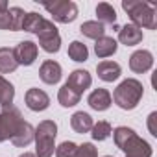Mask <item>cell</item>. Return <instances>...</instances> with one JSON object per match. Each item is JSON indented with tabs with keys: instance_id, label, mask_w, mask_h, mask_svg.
<instances>
[{
	"instance_id": "obj_8",
	"label": "cell",
	"mask_w": 157,
	"mask_h": 157,
	"mask_svg": "<svg viewBox=\"0 0 157 157\" xmlns=\"http://www.w3.org/2000/svg\"><path fill=\"white\" fill-rule=\"evenodd\" d=\"M91 83H93V78H91V74L87 72V70H74L70 76H68V80H67V87H70L76 94H83L89 87H91Z\"/></svg>"
},
{
	"instance_id": "obj_6",
	"label": "cell",
	"mask_w": 157,
	"mask_h": 157,
	"mask_svg": "<svg viewBox=\"0 0 157 157\" xmlns=\"http://www.w3.org/2000/svg\"><path fill=\"white\" fill-rule=\"evenodd\" d=\"M44 10L54 17V21L61 24L72 22L78 17V6L70 0H57V2H52V4H44Z\"/></svg>"
},
{
	"instance_id": "obj_16",
	"label": "cell",
	"mask_w": 157,
	"mask_h": 157,
	"mask_svg": "<svg viewBox=\"0 0 157 157\" xmlns=\"http://www.w3.org/2000/svg\"><path fill=\"white\" fill-rule=\"evenodd\" d=\"M70 126H72V129L78 131V133H87V131L93 129V118H91V115H87V113H83V111H78V113L72 115Z\"/></svg>"
},
{
	"instance_id": "obj_11",
	"label": "cell",
	"mask_w": 157,
	"mask_h": 157,
	"mask_svg": "<svg viewBox=\"0 0 157 157\" xmlns=\"http://www.w3.org/2000/svg\"><path fill=\"white\" fill-rule=\"evenodd\" d=\"M26 105L32 111H44L50 105V98L41 89H28V93H26Z\"/></svg>"
},
{
	"instance_id": "obj_24",
	"label": "cell",
	"mask_w": 157,
	"mask_h": 157,
	"mask_svg": "<svg viewBox=\"0 0 157 157\" xmlns=\"http://www.w3.org/2000/svg\"><path fill=\"white\" fill-rule=\"evenodd\" d=\"M43 22H44V19H43L39 13H26L24 21H22V30L32 32V33H37V32L41 30Z\"/></svg>"
},
{
	"instance_id": "obj_19",
	"label": "cell",
	"mask_w": 157,
	"mask_h": 157,
	"mask_svg": "<svg viewBox=\"0 0 157 157\" xmlns=\"http://www.w3.org/2000/svg\"><path fill=\"white\" fill-rule=\"evenodd\" d=\"M94 52H96V56L102 57V59H104V57H109V56H113V54L117 52V41H115L113 37H102V39L96 41Z\"/></svg>"
},
{
	"instance_id": "obj_20",
	"label": "cell",
	"mask_w": 157,
	"mask_h": 157,
	"mask_svg": "<svg viewBox=\"0 0 157 157\" xmlns=\"http://www.w3.org/2000/svg\"><path fill=\"white\" fill-rule=\"evenodd\" d=\"M96 15H98V22L100 24H117V13L113 10L111 4L107 2H102L96 6Z\"/></svg>"
},
{
	"instance_id": "obj_2",
	"label": "cell",
	"mask_w": 157,
	"mask_h": 157,
	"mask_svg": "<svg viewBox=\"0 0 157 157\" xmlns=\"http://www.w3.org/2000/svg\"><path fill=\"white\" fill-rule=\"evenodd\" d=\"M115 144L126 153V157H151V146L142 140L133 129L120 126L113 133Z\"/></svg>"
},
{
	"instance_id": "obj_3",
	"label": "cell",
	"mask_w": 157,
	"mask_h": 157,
	"mask_svg": "<svg viewBox=\"0 0 157 157\" xmlns=\"http://www.w3.org/2000/svg\"><path fill=\"white\" fill-rule=\"evenodd\" d=\"M122 8L128 11L129 19L133 21V26L140 28H148L153 30L157 26L155 22V10L157 4L155 2H140V0H124Z\"/></svg>"
},
{
	"instance_id": "obj_10",
	"label": "cell",
	"mask_w": 157,
	"mask_h": 157,
	"mask_svg": "<svg viewBox=\"0 0 157 157\" xmlns=\"http://www.w3.org/2000/svg\"><path fill=\"white\" fill-rule=\"evenodd\" d=\"M151 65H153V56L148 50H137L129 57V68L137 74H142V72L150 70Z\"/></svg>"
},
{
	"instance_id": "obj_21",
	"label": "cell",
	"mask_w": 157,
	"mask_h": 157,
	"mask_svg": "<svg viewBox=\"0 0 157 157\" xmlns=\"http://www.w3.org/2000/svg\"><path fill=\"white\" fill-rule=\"evenodd\" d=\"M13 98H15V89H13V85L0 76V105H2V107L11 105Z\"/></svg>"
},
{
	"instance_id": "obj_26",
	"label": "cell",
	"mask_w": 157,
	"mask_h": 157,
	"mask_svg": "<svg viewBox=\"0 0 157 157\" xmlns=\"http://www.w3.org/2000/svg\"><path fill=\"white\" fill-rule=\"evenodd\" d=\"M76 150H78V146H76L74 142L67 140V142L59 144V146H57V148H56L54 151H56V157H74Z\"/></svg>"
},
{
	"instance_id": "obj_25",
	"label": "cell",
	"mask_w": 157,
	"mask_h": 157,
	"mask_svg": "<svg viewBox=\"0 0 157 157\" xmlns=\"http://www.w3.org/2000/svg\"><path fill=\"white\" fill-rule=\"evenodd\" d=\"M93 133V139L94 140H105L111 133H113V129H111V124L109 122H105V120H100L98 124H93V129H91Z\"/></svg>"
},
{
	"instance_id": "obj_5",
	"label": "cell",
	"mask_w": 157,
	"mask_h": 157,
	"mask_svg": "<svg viewBox=\"0 0 157 157\" xmlns=\"http://www.w3.org/2000/svg\"><path fill=\"white\" fill-rule=\"evenodd\" d=\"M56 135H57V124L54 120H43L35 128V144L37 151L35 157H52L56 150Z\"/></svg>"
},
{
	"instance_id": "obj_31",
	"label": "cell",
	"mask_w": 157,
	"mask_h": 157,
	"mask_svg": "<svg viewBox=\"0 0 157 157\" xmlns=\"http://www.w3.org/2000/svg\"><path fill=\"white\" fill-rule=\"evenodd\" d=\"M0 11H8V2L6 0H0Z\"/></svg>"
},
{
	"instance_id": "obj_7",
	"label": "cell",
	"mask_w": 157,
	"mask_h": 157,
	"mask_svg": "<svg viewBox=\"0 0 157 157\" xmlns=\"http://www.w3.org/2000/svg\"><path fill=\"white\" fill-rule=\"evenodd\" d=\"M37 37H39L41 48H43L44 52H48V54L57 52L59 46H61V37H59V33H57V28L54 26V22H50V21H46V19H44V22H43L41 30L37 32Z\"/></svg>"
},
{
	"instance_id": "obj_9",
	"label": "cell",
	"mask_w": 157,
	"mask_h": 157,
	"mask_svg": "<svg viewBox=\"0 0 157 157\" xmlns=\"http://www.w3.org/2000/svg\"><path fill=\"white\" fill-rule=\"evenodd\" d=\"M13 54H15V59L19 65L28 67L37 59V44L32 41H22L17 44V48H13Z\"/></svg>"
},
{
	"instance_id": "obj_17",
	"label": "cell",
	"mask_w": 157,
	"mask_h": 157,
	"mask_svg": "<svg viewBox=\"0 0 157 157\" xmlns=\"http://www.w3.org/2000/svg\"><path fill=\"white\" fill-rule=\"evenodd\" d=\"M19 67L13 48H0V72L2 74H10Z\"/></svg>"
},
{
	"instance_id": "obj_12",
	"label": "cell",
	"mask_w": 157,
	"mask_h": 157,
	"mask_svg": "<svg viewBox=\"0 0 157 157\" xmlns=\"http://www.w3.org/2000/svg\"><path fill=\"white\" fill-rule=\"evenodd\" d=\"M39 76L44 83L54 85L61 80V65L56 63V61H44L39 68Z\"/></svg>"
},
{
	"instance_id": "obj_18",
	"label": "cell",
	"mask_w": 157,
	"mask_h": 157,
	"mask_svg": "<svg viewBox=\"0 0 157 157\" xmlns=\"http://www.w3.org/2000/svg\"><path fill=\"white\" fill-rule=\"evenodd\" d=\"M80 32H82L85 37L96 39V41L102 39V37H105V26L100 24L98 21H87V22H83L82 28H80Z\"/></svg>"
},
{
	"instance_id": "obj_29",
	"label": "cell",
	"mask_w": 157,
	"mask_h": 157,
	"mask_svg": "<svg viewBox=\"0 0 157 157\" xmlns=\"http://www.w3.org/2000/svg\"><path fill=\"white\" fill-rule=\"evenodd\" d=\"M0 30H13V22H11L10 11H0Z\"/></svg>"
},
{
	"instance_id": "obj_1",
	"label": "cell",
	"mask_w": 157,
	"mask_h": 157,
	"mask_svg": "<svg viewBox=\"0 0 157 157\" xmlns=\"http://www.w3.org/2000/svg\"><path fill=\"white\" fill-rule=\"evenodd\" d=\"M35 129L28 124L21 111L13 105H6L0 113V142L11 140L15 146H28L33 140Z\"/></svg>"
},
{
	"instance_id": "obj_22",
	"label": "cell",
	"mask_w": 157,
	"mask_h": 157,
	"mask_svg": "<svg viewBox=\"0 0 157 157\" xmlns=\"http://www.w3.org/2000/svg\"><path fill=\"white\" fill-rule=\"evenodd\" d=\"M80 94H76L70 87H67V85H63L61 89H59V94H57V100H59V104L63 105V107H72V105H76L78 102H80Z\"/></svg>"
},
{
	"instance_id": "obj_4",
	"label": "cell",
	"mask_w": 157,
	"mask_h": 157,
	"mask_svg": "<svg viewBox=\"0 0 157 157\" xmlns=\"http://www.w3.org/2000/svg\"><path fill=\"white\" fill-rule=\"evenodd\" d=\"M142 83L139 80H133V78H128L124 80L117 89H115V94H113V100L118 107L122 109H135L137 104L140 102L142 98Z\"/></svg>"
},
{
	"instance_id": "obj_32",
	"label": "cell",
	"mask_w": 157,
	"mask_h": 157,
	"mask_svg": "<svg viewBox=\"0 0 157 157\" xmlns=\"http://www.w3.org/2000/svg\"><path fill=\"white\" fill-rule=\"evenodd\" d=\"M19 157H35V153H30V151H26V153H22V155H19Z\"/></svg>"
},
{
	"instance_id": "obj_15",
	"label": "cell",
	"mask_w": 157,
	"mask_h": 157,
	"mask_svg": "<svg viewBox=\"0 0 157 157\" xmlns=\"http://www.w3.org/2000/svg\"><path fill=\"white\" fill-rule=\"evenodd\" d=\"M96 72L98 78L104 82H115L117 78L120 76V65L115 61H102L96 65Z\"/></svg>"
},
{
	"instance_id": "obj_33",
	"label": "cell",
	"mask_w": 157,
	"mask_h": 157,
	"mask_svg": "<svg viewBox=\"0 0 157 157\" xmlns=\"http://www.w3.org/2000/svg\"><path fill=\"white\" fill-rule=\"evenodd\" d=\"M105 157H111V155H105Z\"/></svg>"
},
{
	"instance_id": "obj_23",
	"label": "cell",
	"mask_w": 157,
	"mask_h": 157,
	"mask_svg": "<svg viewBox=\"0 0 157 157\" xmlns=\"http://www.w3.org/2000/svg\"><path fill=\"white\" fill-rule=\"evenodd\" d=\"M68 56H70V59H74V61H78V63H82V61H87L89 50H87V46H85L83 43H80V41H72L70 46H68Z\"/></svg>"
},
{
	"instance_id": "obj_27",
	"label": "cell",
	"mask_w": 157,
	"mask_h": 157,
	"mask_svg": "<svg viewBox=\"0 0 157 157\" xmlns=\"http://www.w3.org/2000/svg\"><path fill=\"white\" fill-rule=\"evenodd\" d=\"M8 11H10V15H11V22H13V32H19V30H22V21H24L26 13H24V11H22L21 8H10Z\"/></svg>"
},
{
	"instance_id": "obj_14",
	"label": "cell",
	"mask_w": 157,
	"mask_h": 157,
	"mask_svg": "<svg viewBox=\"0 0 157 157\" xmlns=\"http://www.w3.org/2000/svg\"><path fill=\"white\" fill-rule=\"evenodd\" d=\"M87 102H89V105L94 111H105L111 105V94L105 89H96V91H93L89 94V100Z\"/></svg>"
},
{
	"instance_id": "obj_28",
	"label": "cell",
	"mask_w": 157,
	"mask_h": 157,
	"mask_svg": "<svg viewBox=\"0 0 157 157\" xmlns=\"http://www.w3.org/2000/svg\"><path fill=\"white\" fill-rule=\"evenodd\" d=\"M74 157H98V150L91 142H83L82 146H78Z\"/></svg>"
},
{
	"instance_id": "obj_13",
	"label": "cell",
	"mask_w": 157,
	"mask_h": 157,
	"mask_svg": "<svg viewBox=\"0 0 157 157\" xmlns=\"http://www.w3.org/2000/svg\"><path fill=\"white\" fill-rule=\"evenodd\" d=\"M118 41L126 46H133V44H139L142 41V32L133 26V24H126L118 30Z\"/></svg>"
},
{
	"instance_id": "obj_30",
	"label": "cell",
	"mask_w": 157,
	"mask_h": 157,
	"mask_svg": "<svg viewBox=\"0 0 157 157\" xmlns=\"http://www.w3.org/2000/svg\"><path fill=\"white\" fill-rule=\"evenodd\" d=\"M155 118H157V113H151L150 118H148V128H150V133H151V135H157V129H155Z\"/></svg>"
}]
</instances>
